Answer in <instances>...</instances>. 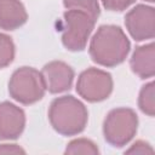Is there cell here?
I'll return each mask as SVG.
<instances>
[{"instance_id":"1","label":"cell","mask_w":155,"mask_h":155,"mask_svg":"<svg viewBox=\"0 0 155 155\" xmlns=\"http://www.w3.org/2000/svg\"><path fill=\"white\" fill-rule=\"evenodd\" d=\"M130 48L131 42L119 25L103 24L92 36L88 53L96 64L113 68L125 62Z\"/></svg>"},{"instance_id":"8","label":"cell","mask_w":155,"mask_h":155,"mask_svg":"<svg viewBox=\"0 0 155 155\" xmlns=\"http://www.w3.org/2000/svg\"><path fill=\"white\" fill-rule=\"evenodd\" d=\"M41 75L50 93H62L70 90L74 81L73 68L63 61H52L42 67Z\"/></svg>"},{"instance_id":"17","label":"cell","mask_w":155,"mask_h":155,"mask_svg":"<svg viewBox=\"0 0 155 155\" xmlns=\"http://www.w3.org/2000/svg\"><path fill=\"white\" fill-rule=\"evenodd\" d=\"M126 154H153L154 149L151 145L145 140H137L134 142L128 149L125 150Z\"/></svg>"},{"instance_id":"19","label":"cell","mask_w":155,"mask_h":155,"mask_svg":"<svg viewBox=\"0 0 155 155\" xmlns=\"http://www.w3.org/2000/svg\"><path fill=\"white\" fill-rule=\"evenodd\" d=\"M144 1H147V2H150V4H153L155 0H144Z\"/></svg>"},{"instance_id":"2","label":"cell","mask_w":155,"mask_h":155,"mask_svg":"<svg viewBox=\"0 0 155 155\" xmlns=\"http://www.w3.org/2000/svg\"><path fill=\"white\" fill-rule=\"evenodd\" d=\"M48 121L52 128L61 136L71 137L81 133L88 121V111L85 104L74 96L54 98L48 108Z\"/></svg>"},{"instance_id":"18","label":"cell","mask_w":155,"mask_h":155,"mask_svg":"<svg viewBox=\"0 0 155 155\" xmlns=\"http://www.w3.org/2000/svg\"><path fill=\"white\" fill-rule=\"evenodd\" d=\"M0 154H25V150L17 144H0Z\"/></svg>"},{"instance_id":"12","label":"cell","mask_w":155,"mask_h":155,"mask_svg":"<svg viewBox=\"0 0 155 155\" xmlns=\"http://www.w3.org/2000/svg\"><path fill=\"white\" fill-rule=\"evenodd\" d=\"M155 85L153 81L142 86L138 96V108L140 111L150 117L155 115Z\"/></svg>"},{"instance_id":"9","label":"cell","mask_w":155,"mask_h":155,"mask_svg":"<svg viewBox=\"0 0 155 155\" xmlns=\"http://www.w3.org/2000/svg\"><path fill=\"white\" fill-rule=\"evenodd\" d=\"M25 127V113L11 102L0 103V140L17 139Z\"/></svg>"},{"instance_id":"5","label":"cell","mask_w":155,"mask_h":155,"mask_svg":"<svg viewBox=\"0 0 155 155\" xmlns=\"http://www.w3.org/2000/svg\"><path fill=\"white\" fill-rule=\"evenodd\" d=\"M96 19L79 10H67L63 13L62 44L71 52L84 51L94 29Z\"/></svg>"},{"instance_id":"10","label":"cell","mask_w":155,"mask_h":155,"mask_svg":"<svg viewBox=\"0 0 155 155\" xmlns=\"http://www.w3.org/2000/svg\"><path fill=\"white\" fill-rule=\"evenodd\" d=\"M130 67L139 79H150L155 75V45L153 42L137 46L130 58Z\"/></svg>"},{"instance_id":"14","label":"cell","mask_w":155,"mask_h":155,"mask_svg":"<svg viewBox=\"0 0 155 155\" xmlns=\"http://www.w3.org/2000/svg\"><path fill=\"white\" fill-rule=\"evenodd\" d=\"M64 154H90L98 155L99 149L91 139L87 138H76L67 144Z\"/></svg>"},{"instance_id":"16","label":"cell","mask_w":155,"mask_h":155,"mask_svg":"<svg viewBox=\"0 0 155 155\" xmlns=\"http://www.w3.org/2000/svg\"><path fill=\"white\" fill-rule=\"evenodd\" d=\"M101 1L104 8L114 12H121L136 2V0H101Z\"/></svg>"},{"instance_id":"6","label":"cell","mask_w":155,"mask_h":155,"mask_svg":"<svg viewBox=\"0 0 155 155\" xmlns=\"http://www.w3.org/2000/svg\"><path fill=\"white\" fill-rule=\"evenodd\" d=\"M113 86V78L108 71L92 67L80 73L76 81V92L82 99L98 103L109 98Z\"/></svg>"},{"instance_id":"13","label":"cell","mask_w":155,"mask_h":155,"mask_svg":"<svg viewBox=\"0 0 155 155\" xmlns=\"http://www.w3.org/2000/svg\"><path fill=\"white\" fill-rule=\"evenodd\" d=\"M63 5L67 10H79L86 12L96 21L101 15L98 0H63Z\"/></svg>"},{"instance_id":"3","label":"cell","mask_w":155,"mask_h":155,"mask_svg":"<svg viewBox=\"0 0 155 155\" xmlns=\"http://www.w3.org/2000/svg\"><path fill=\"white\" fill-rule=\"evenodd\" d=\"M138 130V116L131 108L121 107L111 109L103 121V136L114 148L127 145Z\"/></svg>"},{"instance_id":"7","label":"cell","mask_w":155,"mask_h":155,"mask_svg":"<svg viewBox=\"0 0 155 155\" xmlns=\"http://www.w3.org/2000/svg\"><path fill=\"white\" fill-rule=\"evenodd\" d=\"M125 27L136 41L151 40L155 35V8L139 4L125 15Z\"/></svg>"},{"instance_id":"15","label":"cell","mask_w":155,"mask_h":155,"mask_svg":"<svg viewBox=\"0 0 155 155\" xmlns=\"http://www.w3.org/2000/svg\"><path fill=\"white\" fill-rule=\"evenodd\" d=\"M15 54L16 47L12 39L6 34L0 33V69L10 65L15 59Z\"/></svg>"},{"instance_id":"4","label":"cell","mask_w":155,"mask_h":155,"mask_svg":"<svg viewBox=\"0 0 155 155\" xmlns=\"http://www.w3.org/2000/svg\"><path fill=\"white\" fill-rule=\"evenodd\" d=\"M46 86L41 71L33 67L16 69L8 80V94L16 102L30 105L45 96Z\"/></svg>"},{"instance_id":"11","label":"cell","mask_w":155,"mask_h":155,"mask_svg":"<svg viewBox=\"0 0 155 155\" xmlns=\"http://www.w3.org/2000/svg\"><path fill=\"white\" fill-rule=\"evenodd\" d=\"M27 21L28 13L21 0H0V29L16 30Z\"/></svg>"}]
</instances>
